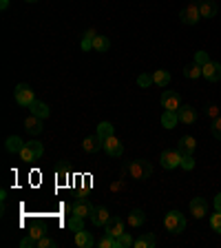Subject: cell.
I'll return each mask as SVG.
<instances>
[{"mask_svg":"<svg viewBox=\"0 0 221 248\" xmlns=\"http://www.w3.org/2000/svg\"><path fill=\"white\" fill-rule=\"evenodd\" d=\"M14 98H15V102L20 104V107H31V102L36 100V95H33V89L29 87V84H18L15 87V91H14Z\"/></svg>","mask_w":221,"mask_h":248,"instance_id":"cell-5","label":"cell"},{"mask_svg":"<svg viewBox=\"0 0 221 248\" xmlns=\"http://www.w3.org/2000/svg\"><path fill=\"white\" fill-rule=\"evenodd\" d=\"M98 135L102 140H106V138H111V135H115V126L111 122H100L98 124Z\"/></svg>","mask_w":221,"mask_h":248,"instance_id":"cell-29","label":"cell"},{"mask_svg":"<svg viewBox=\"0 0 221 248\" xmlns=\"http://www.w3.org/2000/svg\"><path fill=\"white\" fill-rule=\"evenodd\" d=\"M212 204H215V211H221V193L215 195V202H212Z\"/></svg>","mask_w":221,"mask_h":248,"instance_id":"cell-42","label":"cell"},{"mask_svg":"<svg viewBox=\"0 0 221 248\" xmlns=\"http://www.w3.org/2000/svg\"><path fill=\"white\" fill-rule=\"evenodd\" d=\"M82 149H84V153H98L100 149H104V140L100 138L98 133L95 135H91V138H87L82 142Z\"/></svg>","mask_w":221,"mask_h":248,"instance_id":"cell-13","label":"cell"},{"mask_svg":"<svg viewBox=\"0 0 221 248\" xmlns=\"http://www.w3.org/2000/svg\"><path fill=\"white\" fill-rule=\"evenodd\" d=\"M155 244H157V237H155V232H144L142 237H137L133 242L135 248H155Z\"/></svg>","mask_w":221,"mask_h":248,"instance_id":"cell-18","label":"cell"},{"mask_svg":"<svg viewBox=\"0 0 221 248\" xmlns=\"http://www.w3.org/2000/svg\"><path fill=\"white\" fill-rule=\"evenodd\" d=\"M164 226H166V231H168L170 235H179V232H184L186 231V217H184V213H179V211L166 213Z\"/></svg>","mask_w":221,"mask_h":248,"instance_id":"cell-1","label":"cell"},{"mask_svg":"<svg viewBox=\"0 0 221 248\" xmlns=\"http://www.w3.org/2000/svg\"><path fill=\"white\" fill-rule=\"evenodd\" d=\"M212 135H215L217 140H221V115L217 120H212Z\"/></svg>","mask_w":221,"mask_h":248,"instance_id":"cell-39","label":"cell"},{"mask_svg":"<svg viewBox=\"0 0 221 248\" xmlns=\"http://www.w3.org/2000/svg\"><path fill=\"white\" fill-rule=\"evenodd\" d=\"M42 129H44V124H42V118H38V115L31 113L29 118L25 120V131L29 135H40Z\"/></svg>","mask_w":221,"mask_h":248,"instance_id":"cell-12","label":"cell"},{"mask_svg":"<svg viewBox=\"0 0 221 248\" xmlns=\"http://www.w3.org/2000/svg\"><path fill=\"white\" fill-rule=\"evenodd\" d=\"M206 115L210 120H217L221 115V107H217V104H208V107H206Z\"/></svg>","mask_w":221,"mask_h":248,"instance_id":"cell-35","label":"cell"},{"mask_svg":"<svg viewBox=\"0 0 221 248\" xmlns=\"http://www.w3.org/2000/svg\"><path fill=\"white\" fill-rule=\"evenodd\" d=\"M137 84L139 87H150L153 82V73H142V76H137Z\"/></svg>","mask_w":221,"mask_h":248,"instance_id":"cell-33","label":"cell"},{"mask_svg":"<svg viewBox=\"0 0 221 248\" xmlns=\"http://www.w3.org/2000/svg\"><path fill=\"white\" fill-rule=\"evenodd\" d=\"M71 211H73V215L87 219V217H91V213L95 211V206H93L88 200H80V202H75V204L71 206Z\"/></svg>","mask_w":221,"mask_h":248,"instance_id":"cell-9","label":"cell"},{"mask_svg":"<svg viewBox=\"0 0 221 248\" xmlns=\"http://www.w3.org/2000/svg\"><path fill=\"white\" fill-rule=\"evenodd\" d=\"M195 62L204 67V64H208V62H210V56H208L206 51H197V53H195Z\"/></svg>","mask_w":221,"mask_h":248,"instance_id":"cell-37","label":"cell"},{"mask_svg":"<svg viewBox=\"0 0 221 248\" xmlns=\"http://www.w3.org/2000/svg\"><path fill=\"white\" fill-rule=\"evenodd\" d=\"M95 29H88V31H84V38H82V42H80V46H82V51H91L93 49V40H95Z\"/></svg>","mask_w":221,"mask_h":248,"instance_id":"cell-27","label":"cell"},{"mask_svg":"<svg viewBox=\"0 0 221 248\" xmlns=\"http://www.w3.org/2000/svg\"><path fill=\"white\" fill-rule=\"evenodd\" d=\"M25 2H38V0H25Z\"/></svg>","mask_w":221,"mask_h":248,"instance_id":"cell-44","label":"cell"},{"mask_svg":"<svg viewBox=\"0 0 221 248\" xmlns=\"http://www.w3.org/2000/svg\"><path fill=\"white\" fill-rule=\"evenodd\" d=\"M160 164L164 166V169H168V170L177 169V166H181V153L177 149L175 151H173V149L164 151V153L160 155Z\"/></svg>","mask_w":221,"mask_h":248,"instance_id":"cell-6","label":"cell"},{"mask_svg":"<svg viewBox=\"0 0 221 248\" xmlns=\"http://www.w3.org/2000/svg\"><path fill=\"white\" fill-rule=\"evenodd\" d=\"M88 219L93 222V226H102L104 228V226H106V222L111 219V213H108L104 206H100V208H95V211L91 213V217H88Z\"/></svg>","mask_w":221,"mask_h":248,"instance_id":"cell-14","label":"cell"},{"mask_svg":"<svg viewBox=\"0 0 221 248\" xmlns=\"http://www.w3.org/2000/svg\"><path fill=\"white\" fill-rule=\"evenodd\" d=\"M210 228H212L215 232H219V235H221V211H215V213L210 215Z\"/></svg>","mask_w":221,"mask_h":248,"instance_id":"cell-30","label":"cell"},{"mask_svg":"<svg viewBox=\"0 0 221 248\" xmlns=\"http://www.w3.org/2000/svg\"><path fill=\"white\" fill-rule=\"evenodd\" d=\"M93 244H95V239H93V235L88 231H77L75 232V246H80V248H91Z\"/></svg>","mask_w":221,"mask_h":248,"instance_id":"cell-17","label":"cell"},{"mask_svg":"<svg viewBox=\"0 0 221 248\" xmlns=\"http://www.w3.org/2000/svg\"><path fill=\"white\" fill-rule=\"evenodd\" d=\"M98 246L100 248H113L115 246V237H111L108 232H104V237L98 242Z\"/></svg>","mask_w":221,"mask_h":248,"instance_id":"cell-34","label":"cell"},{"mask_svg":"<svg viewBox=\"0 0 221 248\" xmlns=\"http://www.w3.org/2000/svg\"><path fill=\"white\" fill-rule=\"evenodd\" d=\"M179 20L184 25H197L201 20V11H199V0H191V5L181 9L179 14Z\"/></svg>","mask_w":221,"mask_h":248,"instance_id":"cell-4","label":"cell"},{"mask_svg":"<svg viewBox=\"0 0 221 248\" xmlns=\"http://www.w3.org/2000/svg\"><path fill=\"white\" fill-rule=\"evenodd\" d=\"M108 49H111V40H108L106 36H95V40H93V51L104 53V51H108Z\"/></svg>","mask_w":221,"mask_h":248,"instance_id":"cell-26","label":"cell"},{"mask_svg":"<svg viewBox=\"0 0 221 248\" xmlns=\"http://www.w3.org/2000/svg\"><path fill=\"white\" fill-rule=\"evenodd\" d=\"M181 169H184V170H192V169H195V157H192L191 153L181 155Z\"/></svg>","mask_w":221,"mask_h":248,"instance_id":"cell-32","label":"cell"},{"mask_svg":"<svg viewBox=\"0 0 221 248\" xmlns=\"http://www.w3.org/2000/svg\"><path fill=\"white\" fill-rule=\"evenodd\" d=\"M129 173H131V177L144 182V180H148V177L153 175V166H150L148 160H135V162H131L129 164Z\"/></svg>","mask_w":221,"mask_h":248,"instance_id":"cell-2","label":"cell"},{"mask_svg":"<svg viewBox=\"0 0 221 248\" xmlns=\"http://www.w3.org/2000/svg\"><path fill=\"white\" fill-rule=\"evenodd\" d=\"M67 226L71 228V231H75V232H77V231H82V228H84V219H82V217H77V215H73L71 219H69Z\"/></svg>","mask_w":221,"mask_h":248,"instance_id":"cell-31","label":"cell"},{"mask_svg":"<svg viewBox=\"0 0 221 248\" xmlns=\"http://www.w3.org/2000/svg\"><path fill=\"white\" fill-rule=\"evenodd\" d=\"M177 124H179L177 111H164V115H162V126H164V129H175Z\"/></svg>","mask_w":221,"mask_h":248,"instance_id":"cell-23","label":"cell"},{"mask_svg":"<svg viewBox=\"0 0 221 248\" xmlns=\"http://www.w3.org/2000/svg\"><path fill=\"white\" fill-rule=\"evenodd\" d=\"M29 108H31V113H33V115H38V118H42V120H44V118H49V115H51V108L46 107L44 102H40V100H33Z\"/></svg>","mask_w":221,"mask_h":248,"instance_id":"cell-20","label":"cell"},{"mask_svg":"<svg viewBox=\"0 0 221 248\" xmlns=\"http://www.w3.org/2000/svg\"><path fill=\"white\" fill-rule=\"evenodd\" d=\"M195 149H197V140L195 138H191V135H186V138H181L179 140V144H177V151H179L181 155H186V153H195Z\"/></svg>","mask_w":221,"mask_h":248,"instance_id":"cell-16","label":"cell"},{"mask_svg":"<svg viewBox=\"0 0 221 248\" xmlns=\"http://www.w3.org/2000/svg\"><path fill=\"white\" fill-rule=\"evenodd\" d=\"M42 155H44V146H42V142L31 140V142L25 144V149L20 151V160L22 162H36V160H40Z\"/></svg>","mask_w":221,"mask_h":248,"instance_id":"cell-3","label":"cell"},{"mask_svg":"<svg viewBox=\"0 0 221 248\" xmlns=\"http://www.w3.org/2000/svg\"><path fill=\"white\" fill-rule=\"evenodd\" d=\"M208 213V204L204 197H192L191 200V215L195 217V219H201V217H206Z\"/></svg>","mask_w":221,"mask_h":248,"instance_id":"cell-11","label":"cell"},{"mask_svg":"<svg viewBox=\"0 0 221 248\" xmlns=\"http://www.w3.org/2000/svg\"><path fill=\"white\" fill-rule=\"evenodd\" d=\"M204 78L208 82H219L221 80V64L215 60H210L208 64H204Z\"/></svg>","mask_w":221,"mask_h":248,"instance_id":"cell-10","label":"cell"},{"mask_svg":"<svg viewBox=\"0 0 221 248\" xmlns=\"http://www.w3.org/2000/svg\"><path fill=\"white\" fill-rule=\"evenodd\" d=\"M104 151H106L111 157H122L124 155V144L115 138V135H111V138L104 140Z\"/></svg>","mask_w":221,"mask_h":248,"instance_id":"cell-8","label":"cell"},{"mask_svg":"<svg viewBox=\"0 0 221 248\" xmlns=\"http://www.w3.org/2000/svg\"><path fill=\"white\" fill-rule=\"evenodd\" d=\"M199 11H201V18H215L217 5L212 0H199Z\"/></svg>","mask_w":221,"mask_h":248,"instance_id":"cell-22","label":"cell"},{"mask_svg":"<svg viewBox=\"0 0 221 248\" xmlns=\"http://www.w3.org/2000/svg\"><path fill=\"white\" fill-rule=\"evenodd\" d=\"M144 222H146L144 211H139V208H135V211H131V213H129V224H131L133 228H139Z\"/></svg>","mask_w":221,"mask_h":248,"instance_id":"cell-25","label":"cell"},{"mask_svg":"<svg viewBox=\"0 0 221 248\" xmlns=\"http://www.w3.org/2000/svg\"><path fill=\"white\" fill-rule=\"evenodd\" d=\"M118 239H119V244H122V248H129V246H133V242H135V239L131 237V232H126V231H124Z\"/></svg>","mask_w":221,"mask_h":248,"instance_id":"cell-36","label":"cell"},{"mask_svg":"<svg viewBox=\"0 0 221 248\" xmlns=\"http://www.w3.org/2000/svg\"><path fill=\"white\" fill-rule=\"evenodd\" d=\"M184 76L191 78V80H195V78L204 76V67H201V64H197V62H192V64H188V67L184 69Z\"/></svg>","mask_w":221,"mask_h":248,"instance_id":"cell-28","label":"cell"},{"mask_svg":"<svg viewBox=\"0 0 221 248\" xmlns=\"http://www.w3.org/2000/svg\"><path fill=\"white\" fill-rule=\"evenodd\" d=\"M153 82L157 84V87H168L170 84V73L166 71V69H157V71H153Z\"/></svg>","mask_w":221,"mask_h":248,"instance_id":"cell-24","label":"cell"},{"mask_svg":"<svg viewBox=\"0 0 221 248\" xmlns=\"http://www.w3.org/2000/svg\"><path fill=\"white\" fill-rule=\"evenodd\" d=\"M38 246L40 248H56L58 244H56V239H51V237H40L38 239Z\"/></svg>","mask_w":221,"mask_h":248,"instance_id":"cell-38","label":"cell"},{"mask_svg":"<svg viewBox=\"0 0 221 248\" xmlns=\"http://www.w3.org/2000/svg\"><path fill=\"white\" fill-rule=\"evenodd\" d=\"M29 235H31V237H36V239H40V237H44V231H42L40 226H33L29 231Z\"/></svg>","mask_w":221,"mask_h":248,"instance_id":"cell-41","label":"cell"},{"mask_svg":"<svg viewBox=\"0 0 221 248\" xmlns=\"http://www.w3.org/2000/svg\"><path fill=\"white\" fill-rule=\"evenodd\" d=\"M0 9H2V11L9 9V0H0Z\"/></svg>","mask_w":221,"mask_h":248,"instance_id":"cell-43","label":"cell"},{"mask_svg":"<svg viewBox=\"0 0 221 248\" xmlns=\"http://www.w3.org/2000/svg\"><path fill=\"white\" fill-rule=\"evenodd\" d=\"M162 107L166 111H179L181 108V95L177 91H164L162 93Z\"/></svg>","mask_w":221,"mask_h":248,"instance_id":"cell-7","label":"cell"},{"mask_svg":"<svg viewBox=\"0 0 221 248\" xmlns=\"http://www.w3.org/2000/svg\"><path fill=\"white\" fill-rule=\"evenodd\" d=\"M25 144H27V142H22L18 135H9V138H7V142H5V149L9 151V153H20V151L25 149Z\"/></svg>","mask_w":221,"mask_h":248,"instance_id":"cell-21","label":"cell"},{"mask_svg":"<svg viewBox=\"0 0 221 248\" xmlns=\"http://www.w3.org/2000/svg\"><path fill=\"white\" fill-rule=\"evenodd\" d=\"M177 115H179V122L181 124H192L197 120V111L192 107H184L181 104V108L177 111Z\"/></svg>","mask_w":221,"mask_h":248,"instance_id":"cell-19","label":"cell"},{"mask_svg":"<svg viewBox=\"0 0 221 248\" xmlns=\"http://www.w3.org/2000/svg\"><path fill=\"white\" fill-rule=\"evenodd\" d=\"M36 244H38V239H36V237H31V235H29V237H25V239L20 242V246H22V248H33Z\"/></svg>","mask_w":221,"mask_h":248,"instance_id":"cell-40","label":"cell"},{"mask_svg":"<svg viewBox=\"0 0 221 248\" xmlns=\"http://www.w3.org/2000/svg\"><path fill=\"white\" fill-rule=\"evenodd\" d=\"M104 232H108L111 237H119L124 232V222L119 219V217H111L106 222V226H104Z\"/></svg>","mask_w":221,"mask_h":248,"instance_id":"cell-15","label":"cell"}]
</instances>
